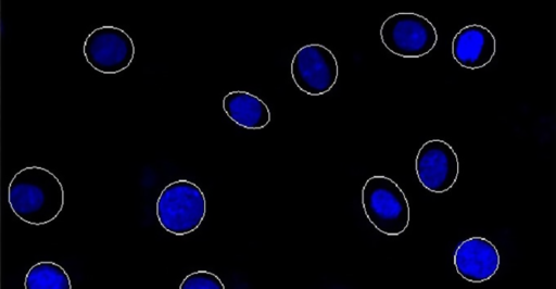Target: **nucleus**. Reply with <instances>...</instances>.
<instances>
[{
  "label": "nucleus",
  "instance_id": "f257e3e1",
  "mask_svg": "<svg viewBox=\"0 0 556 289\" xmlns=\"http://www.w3.org/2000/svg\"><path fill=\"white\" fill-rule=\"evenodd\" d=\"M61 180L42 166H26L14 174L8 187L12 212L29 225H46L54 221L64 206Z\"/></svg>",
  "mask_w": 556,
  "mask_h": 289
},
{
  "label": "nucleus",
  "instance_id": "f03ea898",
  "mask_svg": "<svg viewBox=\"0 0 556 289\" xmlns=\"http://www.w3.org/2000/svg\"><path fill=\"white\" fill-rule=\"evenodd\" d=\"M362 205L368 221L384 235L397 236L409 224L408 200L390 177L375 175L368 178L362 189Z\"/></svg>",
  "mask_w": 556,
  "mask_h": 289
},
{
  "label": "nucleus",
  "instance_id": "7ed1b4c3",
  "mask_svg": "<svg viewBox=\"0 0 556 289\" xmlns=\"http://www.w3.org/2000/svg\"><path fill=\"white\" fill-rule=\"evenodd\" d=\"M155 211L159 223L166 231L184 236L194 231L203 222L206 200L198 185L178 179L161 191Z\"/></svg>",
  "mask_w": 556,
  "mask_h": 289
},
{
  "label": "nucleus",
  "instance_id": "20e7f679",
  "mask_svg": "<svg viewBox=\"0 0 556 289\" xmlns=\"http://www.w3.org/2000/svg\"><path fill=\"white\" fill-rule=\"evenodd\" d=\"M383 46L401 58H421L438 42L434 25L424 15L399 12L388 16L380 27Z\"/></svg>",
  "mask_w": 556,
  "mask_h": 289
},
{
  "label": "nucleus",
  "instance_id": "39448f33",
  "mask_svg": "<svg viewBox=\"0 0 556 289\" xmlns=\"http://www.w3.org/2000/svg\"><path fill=\"white\" fill-rule=\"evenodd\" d=\"M83 53L96 71L113 75L126 70L135 58L131 37L122 28L104 25L93 29L85 39Z\"/></svg>",
  "mask_w": 556,
  "mask_h": 289
},
{
  "label": "nucleus",
  "instance_id": "423d86ee",
  "mask_svg": "<svg viewBox=\"0 0 556 289\" xmlns=\"http://www.w3.org/2000/svg\"><path fill=\"white\" fill-rule=\"evenodd\" d=\"M339 75L338 61L330 49L320 43L301 47L291 61V77L296 87L320 96L332 89Z\"/></svg>",
  "mask_w": 556,
  "mask_h": 289
},
{
  "label": "nucleus",
  "instance_id": "0eeeda50",
  "mask_svg": "<svg viewBox=\"0 0 556 289\" xmlns=\"http://www.w3.org/2000/svg\"><path fill=\"white\" fill-rule=\"evenodd\" d=\"M415 171L424 188L442 193L450 190L457 180L458 156L446 141L430 139L417 152Z\"/></svg>",
  "mask_w": 556,
  "mask_h": 289
},
{
  "label": "nucleus",
  "instance_id": "6e6552de",
  "mask_svg": "<svg viewBox=\"0 0 556 289\" xmlns=\"http://www.w3.org/2000/svg\"><path fill=\"white\" fill-rule=\"evenodd\" d=\"M456 272L470 282H483L497 272L501 263L496 247L486 238L471 237L454 252Z\"/></svg>",
  "mask_w": 556,
  "mask_h": 289
},
{
  "label": "nucleus",
  "instance_id": "1a4fd4ad",
  "mask_svg": "<svg viewBox=\"0 0 556 289\" xmlns=\"http://www.w3.org/2000/svg\"><path fill=\"white\" fill-rule=\"evenodd\" d=\"M496 52V40L491 30L479 24L460 28L452 41L454 60L463 67L476 70L488 65Z\"/></svg>",
  "mask_w": 556,
  "mask_h": 289
},
{
  "label": "nucleus",
  "instance_id": "9d476101",
  "mask_svg": "<svg viewBox=\"0 0 556 289\" xmlns=\"http://www.w3.org/2000/svg\"><path fill=\"white\" fill-rule=\"evenodd\" d=\"M223 110L233 123L247 129H262L270 122L267 104L248 91L228 92L223 99Z\"/></svg>",
  "mask_w": 556,
  "mask_h": 289
},
{
  "label": "nucleus",
  "instance_id": "9b49d317",
  "mask_svg": "<svg viewBox=\"0 0 556 289\" xmlns=\"http://www.w3.org/2000/svg\"><path fill=\"white\" fill-rule=\"evenodd\" d=\"M24 287L26 289H71L72 282L67 272L60 264L41 261L28 269Z\"/></svg>",
  "mask_w": 556,
  "mask_h": 289
},
{
  "label": "nucleus",
  "instance_id": "f8f14e48",
  "mask_svg": "<svg viewBox=\"0 0 556 289\" xmlns=\"http://www.w3.org/2000/svg\"><path fill=\"white\" fill-rule=\"evenodd\" d=\"M180 289H224L225 285L217 275L205 269H200L187 275Z\"/></svg>",
  "mask_w": 556,
  "mask_h": 289
}]
</instances>
